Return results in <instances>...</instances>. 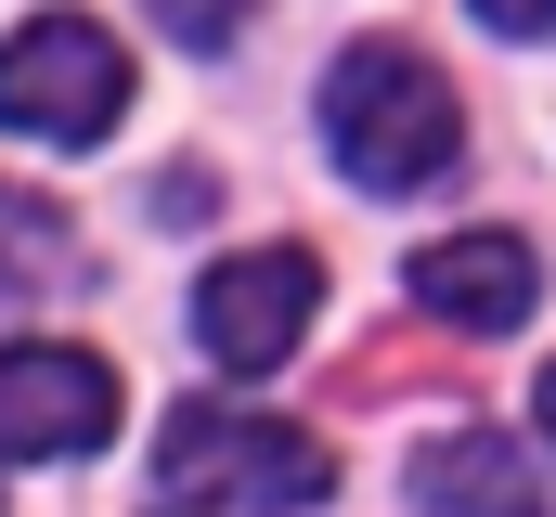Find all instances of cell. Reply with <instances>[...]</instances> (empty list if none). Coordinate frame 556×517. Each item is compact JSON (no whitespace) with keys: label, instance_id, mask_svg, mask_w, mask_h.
Segmentation results:
<instances>
[{"label":"cell","instance_id":"obj_1","mask_svg":"<svg viewBox=\"0 0 556 517\" xmlns=\"http://www.w3.org/2000/svg\"><path fill=\"white\" fill-rule=\"evenodd\" d=\"M324 142H337V168L363 194H427L466 155V104L415 39H350L324 65Z\"/></svg>","mask_w":556,"mask_h":517},{"label":"cell","instance_id":"obj_2","mask_svg":"<svg viewBox=\"0 0 556 517\" xmlns=\"http://www.w3.org/2000/svg\"><path fill=\"white\" fill-rule=\"evenodd\" d=\"M155 479L168 505H233V517H298L337 492V453L285 414H233V401H181L168 440H155Z\"/></svg>","mask_w":556,"mask_h":517},{"label":"cell","instance_id":"obj_3","mask_svg":"<svg viewBox=\"0 0 556 517\" xmlns=\"http://www.w3.org/2000/svg\"><path fill=\"white\" fill-rule=\"evenodd\" d=\"M130 104V52L91 26V13H26L0 39V129H39V142H104Z\"/></svg>","mask_w":556,"mask_h":517},{"label":"cell","instance_id":"obj_4","mask_svg":"<svg viewBox=\"0 0 556 517\" xmlns=\"http://www.w3.org/2000/svg\"><path fill=\"white\" fill-rule=\"evenodd\" d=\"M311 311H324V258L311 247H247V258H220V272L194 285V337H207V363H233V376H273Z\"/></svg>","mask_w":556,"mask_h":517},{"label":"cell","instance_id":"obj_5","mask_svg":"<svg viewBox=\"0 0 556 517\" xmlns=\"http://www.w3.org/2000/svg\"><path fill=\"white\" fill-rule=\"evenodd\" d=\"M91 440H117V363L104 350H65V337L0 350V453H91Z\"/></svg>","mask_w":556,"mask_h":517},{"label":"cell","instance_id":"obj_6","mask_svg":"<svg viewBox=\"0 0 556 517\" xmlns=\"http://www.w3.org/2000/svg\"><path fill=\"white\" fill-rule=\"evenodd\" d=\"M531 298H544V272H531L518 234H440V247H415V311L466 324V337L531 324Z\"/></svg>","mask_w":556,"mask_h":517},{"label":"cell","instance_id":"obj_7","mask_svg":"<svg viewBox=\"0 0 556 517\" xmlns=\"http://www.w3.org/2000/svg\"><path fill=\"white\" fill-rule=\"evenodd\" d=\"M402 492H415L427 517H544L531 453H518V440H492V427H453V440H427L415 466H402Z\"/></svg>","mask_w":556,"mask_h":517},{"label":"cell","instance_id":"obj_8","mask_svg":"<svg viewBox=\"0 0 556 517\" xmlns=\"http://www.w3.org/2000/svg\"><path fill=\"white\" fill-rule=\"evenodd\" d=\"M65 272H78V220H65L52 194L0 181V298H39V285H65Z\"/></svg>","mask_w":556,"mask_h":517},{"label":"cell","instance_id":"obj_9","mask_svg":"<svg viewBox=\"0 0 556 517\" xmlns=\"http://www.w3.org/2000/svg\"><path fill=\"white\" fill-rule=\"evenodd\" d=\"M142 13H155V26H168L181 52H220V39L247 26V0H142Z\"/></svg>","mask_w":556,"mask_h":517},{"label":"cell","instance_id":"obj_10","mask_svg":"<svg viewBox=\"0 0 556 517\" xmlns=\"http://www.w3.org/2000/svg\"><path fill=\"white\" fill-rule=\"evenodd\" d=\"M479 26H492V39H544L556 0H479Z\"/></svg>","mask_w":556,"mask_h":517},{"label":"cell","instance_id":"obj_11","mask_svg":"<svg viewBox=\"0 0 556 517\" xmlns=\"http://www.w3.org/2000/svg\"><path fill=\"white\" fill-rule=\"evenodd\" d=\"M544 440H556V363H544Z\"/></svg>","mask_w":556,"mask_h":517}]
</instances>
